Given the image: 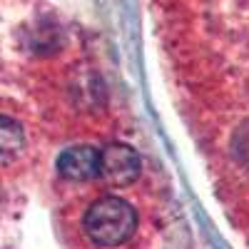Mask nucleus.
Masks as SVG:
<instances>
[{
	"instance_id": "nucleus-3",
	"label": "nucleus",
	"mask_w": 249,
	"mask_h": 249,
	"mask_svg": "<svg viewBox=\"0 0 249 249\" xmlns=\"http://www.w3.org/2000/svg\"><path fill=\"white\" fill-rule=\"evenodd\" d=\"M57 172L70 182H88L100 177V152L92 147H70L57 157Z\"/></svg>"
},
{
	"instance_id": "nucleus-4",
	"label": "nucleus",
	"mask_w": 249,
	"mask_h": 249,
	"mask_svg": "<svg viewBox=\"0 0 249 249\" xmlns=\"http://www.w3.org/2000/svg\"><path fill=\"white\" fill-rule=\"evenodd\" d=\"M25 144V135L20 122H15L13 117L0 115V160L3 157H13L23 150Z\"/></svg>"
},
{
	"instance_id": "nucleus-1",
	"label": "nucleus",
	"mask_w": 249,
	"mask_h": 249,
	"mask_svg": "<svg viewBox=\"0 0 249 249\" xmlns=\"http://www.w3.org/2000/svg\"><path fill=\"white\" fill-rule=\"evenodd\" d=\"M82 230L97 247H120L137 230V212L122 197H102L88 207Z\"/></svg>"
},
{
	"instance_id": "nucleus-2",
	"label": "nucleus",
	"mask_w": 249,
	"mask_h": 249,
	"mask_svg": "<svg viewBox=\"0 0 249 249\" xmlns=\"http://www.w3.org/2000/svg\"><path fill=\"white\" fill-rule=\"evenodd\" d=\"M142 160L130 144H107L100 152V177L112 187L132 184L140 177Z\"/></svg>"
}]
</instances>
